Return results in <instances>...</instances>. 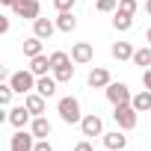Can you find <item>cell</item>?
Masks as SVG:
<instances>
[{"instance_id": "ac0fdd59", "label": "cell", "mask_w": 151, "mask_h": 151, "mask_svg": "<svg viewBox=\"0 0 151 151\" xmlns=\"http://www.w3.org/2000/svg\"><path fill=\"white\" fill-rule=\"evenodd\" d=\"M56 30H62V33H74V30H77V18H74L71 12H59V18H56Z\"/></svg>"}, {"instance_id": "ba28073f", "label": "cell", "mask_w": 151, "mask_h": 151, "mask_svg": "<svg viewBox=\"0 0 151 151\" xmlns=\"http://www.w3.org/2000/svg\"><path fill=\"white\" fill-rule=\"evenodd\" d=\"M86 83H89L92 89H107L113 80H110V71H107V68H92L89 77H86Z\"/></svg>"}, {"instance_id": "e575fe53", "label": "cell", "mask_w": 151, "mask_h": 151, "mask_svg": "<svg viewBox=\"0 0 151 151\" xmlns=\"http://www.w3.org/2000/svg\"><path fill=\"white\" fill-rule=\"evenodd\" d=\"M145 39H148V42H151V27H148V33H145Z\"/></svg>"}, {"instance_id": "836d02e7", "label": "cell", "mask_w": 151, "mask_h": 151, "mask_svg": "<svg viewBox=\"0 0 151 151\" xmlns=\"http://www.w3.org/2000/svg\"><path fill=\"white\" fill-rule=\"evenodd\" d=\"M145 12H148V15H151V0H145Z\"/></svg>"}, {"instance_id": "6da1fadb", "label": "cell", "mask_w": 151, "mask_h": 151, "mask_svg": "<svg viewBox=\"0 0 151 151\" xmlns=\"http://www.w3.org/2000/svg\"><path fill=\"white\" fill-rule=\"evenodd\" d=\"M56 110H59V119L65 122V124H80L83 122V113H80V101L77 98H59V104H56Z\"/></svg>"}, {"instance_id": "9c48e42d", "label": "cell", "mask_w": 151, "mask_h": 151, "mask_svg": "<svg viewBox=\"0 0 151 151\" xmlns=\"http://www.w3.org/2000/svg\"><path fill=\"white\" fill-rule=\"evenodd\" d=\"M71 59H74V62H80V65L92 62V45H89V42H77V45L71 47Z\"/></svg>"}, {"instance_id": "d6a6232c", "label": "cell", "mask_w": 151, "mask_h": 151, "mask_svg": "<svg viewBox=\"0 0 151 151\" xmlns=\"http://www.w3.org/2000/svg\"><path fill=\"white\" fill-rule=\"evenodd\" d=\"M0 3H3V6H15V3H18V0H0Z\"/></svg>"}, {"instance_id": "f1b7e54d", "label": "cell", "mask_w": 151, "mask_h": 151, "mask_svg": "<svg viewBox=\"0 0 151 151\" xmlns=\"http://www.w3.org/2000/svg\"><path fill=\"white\" fill-rule=\"evenodd\" d=\"M33 151H53V148H50V142H47V139H39Z\"/></svg>"}, {"instance_id": "8992f818", "label": "cell", "mask_w": 151, "mask_h": 151, "mask_svg": "<svg viewBox=\"0 0 151 151\" xmlns=\"http://www.w3.org/2000/svg\"><path fill=\"white\" fill-rule=\"evenodd\" d=\"M12 9H15V15H18V18L36 21V18H39V12H42V3H39V0H18Z\"/></svg>"}, {"instance_id": "5bb4252c", "label": "cell", "mask_w": 151, "mask_h": 151, "mask_svg": "<svg viewBox=\"0 0 151 151\" xmlns=\"http://www.w3.org/2000/svg\"><path fill=\"white\" fill-rule=\"evenodd\" d=\"M47 68H53V65H50V56L39 53V56H33V59H30V71L36 74V77H45V74H47Z\"/></svg>"}, {"instance_id": "9a60e30c", "label": "cell", "mask_w": 151, "mask_h": 151, "mask_svg": "<svg viewBox=\"0 0 151 151\" xmlns=\"http://www.w3.org/2000/svg\"><path fill=\"white\" fill-rule=\"evenodd\" d=\"M56 77H47V74H45V77H39L36 80V92L39 95H45V98H50V95H56Z\"/></svg>"}, {"instance_id": "277c9868", "label": "cell", "mask_w": 151, "mask_h": 151, "mask_svg": "<svg viewBox=\"0 0 151 151\" xmlns=\"http://www.w3.org/2000/svg\"><path fill=\"white\" fill-rule=\"evenodd\" d=\"M104 92H107V101H110L113 107H119V104H130V98H133L130 89H127L124 83H110Z\"/></svg>"}, {"instance_id": "f546056e", "label": "cell", "mask_w": 151, "mask_h": 151, "mask_svg": "<svg viewBox=\"0 0 151 151\" xmlns=\"http://www.w3.org/2000/svg\"><path fill=\"white\" fill-rule=\"evenodd\" d=\"M74 151H95V148H92V142H86V139H83V142L74 145Z\"/></svg>"}, {"instance_id": "d6986e66", "label": "cell", "mask_w": 151, "mask_h": 151, "mask_svg": "<svg viewBox=\"0 0 151 151\" xmlns=\"http://www.w3.org/2000/svg\"><path fill=\"white\" fill-rule=\"evenodd\" d=\"M130 104H133V110H136V113H142V110H151V89H145V92H136V95L130 98Z\"/></svg>"}, {"instance_id": "44dd1931", "label": "cell", "mask_w": 151, "mask_h": 151, "mask_svg": "<svg viewBox=\"0 0 151 151\" xmlns=\"http://www.w3.org/2000/svg\"><path fill=\"white\" fill-rule=\"evenodd\" d=\"M113 27H116L119 33L130 30V27H133V15H122V12H116V15H113Z\"/></svg>"}, {"instance_id": "2e32d148", "label": "cell", "mask_w": 151, "mask_h": 151, "mask_svg": "<svg viewBox=\"0 0 151 151\" xmlns=\"http://www.w3.org/2000/svg\"><path fill=\"white\" fill-rule=\"evenodd\" d=\"M24 104H27V110H30L33 116H42V113H45V95H39V92H30V95L24 98Z\"/></svg>"}, {"instance_id": "4dcf8cb0", "label": "cell", "mask_w": 151, "mask_h": 151, "mask_svg": "<svg viewBox=\"0 0 151 151\" xmlns=\"http://www.w3.org/2000/svg\"><path fill=\"white\" fill-rule=\"evenodd\" d=\"M142 83H145V89H151V68L142 71Z\"/></svg>"}, {"instance_id": "83f0119b", "label": "cell", "mask_w": 151, "mask_h": 151, "mask_svg": "<svg viewBox=\"0 0 151 151\" xmlns=\"http://www.w3.org/2000/svg\"><path fill=\"white\" fill-rule=\"evenodd\" d=\"M53 6H56L59 12H71V9H74V0H53Z\"/></svg>"}, {"instance_id": "7402d4cb", "label": "cell", "mask_w": 151, "mask_h": 151, "mask_svg": "<svg viewBox=\"0 0 151 151\" xmlns=\"http://www.w3.org/2000/svg\"><path fill=\"white\" fill-rule=\"evenodd\" d=\"M133 65L148 68V65H151V47H139V50H133Z\"/></svg>"}, {"instance_id": "8fae6325", "label": "cell", "mask_w": 151, "mask_h": 151, "mask_svg": "<svg viewBox=\"0 0 151 151\" xmlns=\"http://www.w3.org/2000/svg\"><path fill=\"white\" fill-rule=\"evenodd\" d=\"M30 116H33V113L27 110V104H21V107H12L6 119H9V124H15V127H24V124L30 122Z\"/></svg>"}, {"instance_id": "5b68a950", "label": "cell", "mask_w": 151, "mask_h": 151, "mask_svg": "<svg viewBox=\"0 0 151 151\" xmlns=\"http://www.w3.org/2000/svg\"><path fill=\"white\" fill-rule=\"evenodd\" d=\"M9 148H12V151H33V148H36V136H33V130L27 133L24 127H18V133L9 139Z\"/></svg>"}, {"instance_id": "1f68e13d", "label": "cell", "mask_w": 151, "mask_h": 151, "mask_svg": "<svg viewBox=\"0 0 151 151\" xmlns=\"http://www.w3.org/2000/svg\"><path fill=\"white\" fill-rule=\"evenodd\" d=\"M0 33H9V18H0Z\"/></svg>"}, {"instance_id": "d4e9b609", "label": "cell", "mask_w": 151, "mask_h": 151, "mask_svg": "<svg viewBox=\"0 0 151 151\" xmlns=\"http://www.w3.org/2000/svg\"><path fill=\"white\" fill-rule=\"evenodd\" d=\"M136 9H139V0H119V9H116V12H122V15H136Z\"/></svg>"}, {"instance_id": "7c38bea8", "label": "cell", "mask_w": 151, "mask_h": 151, "mask_svg": "<svg viewBox=\"0 0 151 151\" xmlns=\"http://www.w3.org/2000/svg\"><path fill=\"white\" fill-rule=\"evenodd\" d=\"M30 130H33V136H36V139H47V136H50V122H47L45 116H33Z\"/></svg>"}, {"instance_id": "7a4b0ae2", "label": "cell", "mask_w": 151, "mask_h": 151, "mask_svg": "<svg viewBox=\"0 0 151 151\" xmlns=\"http://www.w3.org/2000/svg\"><path fill=\"white\" fill-rule=\"evenodd\" d=\"M36 74L33 71H15V74H9V86L15 89V92H21V95H30L33 89H36Z\"/></svg>"}, {"instance_id": "e0dca14e", "label": "cell", "mask_w": 151, "mask_h": 151, "mask_svg": "<svg viewBox=\"0 0 151 151\" xmlns=\"http://www.w3.org/2000/svg\"><path fill=\"white\" fill-rule=\"evenodd\" d=\"M110 53H113L119 62H124V59H133V47H130V42H116V45L110 47Z\"/></svg>"}, {"instance_id": "603a6c76", "label": "cell", "mask_w": 151, "mask_h": 151, "mask_svg": "<svg viewBox=\"0 0 151 151\" xmlns=\"http://www.w3.org/2000/svg\"><path fill=\"white\" fill-rule=\"evenodd\" d=\"M53 77H56L59 83H68V80L74 77V65L68 62V65H59V68H53Z\"/></svg>"}, {"instance_id": "4316f807", "label": "cell", "mask_w": 151, "mask_h": 151, "mask_svg": "<svg viewBox=\"0 0 151 151\" xmlns=\"http://www.w3.org/2000/svg\"><path fill=\"white\" fill-rule=\"evenodd\" d=\"M119 9V0H98V12H113Z\"/></svg>"}, {"instance_id": "cb8c5ba5", "label": "cell", "mask_w": 151, "mask_h": 151, "mask_svg": "<svg viewBox=\"0 0 151 151\" xmlns=\"http://www.w3.org/2000/svg\"><path fill=\"white\" fill-rule=\"evenodd\" d=\"M68 62H74V59H71L65 50H53V53H50V65H53V68H59V65H68ZM53 68H50V71H53Z\"/></svg>"}, {"instance_id": "52a82bcc", "label": "cell", "mask_w": 151, "mask_h": 151, "mask_svg": "<svg viewBox=\"0 0 151 151\" xmlns=\"http://www.w3.org/2000/svg\"><path fill=\"white\" fill-rule=\"evenodd\" d=\"M80 130H83V136H104V122H101V116H95V113L83 116Z\"/></svg>"}, {"instance_id": "30bf717a", "label": "cell", "mask_w": 151, "mask_h": 151, "mask_svg": "<svg viewBox=\"0 0 151 151\" xmlns=\"http://www.w3.org/2000/svg\"><path fill=\"white\" fill-rule=\"evenodd\" d=\"M53 30H56V24L50 18H36L33 21V36H39V39H50Z\"/></svg>"}, {"instance_id": "ffe728a7", "label": "cell", "mask_w": 151, "mask_h": 151, "mask_svg": "<svg viewBox=\"0 0 151 151\" xmlns=\"http://www.w3.org/2000/svg\"><path fill=\"white\" fill-rule=\"evenodd\" d=\"M42 42H45V39L30 36V39L24 42V56H30V59H33V56H39V53H42Z\"/></svg>"}, {"instance_id": "3957f363", "label": "cell", "mask_w": 151, "mask_h": 151, "mask_svg": "<svg viewBox=\"0 0 151 151\" xmlns=\"http://www.w3.org/2000/svg\"><path fill=\"white\" fill-rule=\"evenodd\" d=\"M113 119H116V124L122 130H133L136 127V110H133V104H119L113 110Z\"/></svg>"}, {"instance_id": "484cf974", "label": "cell", "mask_w": 151, "mask_h": 151, "mask_svg": "<svg viewBox=\"0 0 151 151\" xmlns=\"http://www.w3.org/2000/svg\"><path fill=\"white\" fill-rule=\"evenodd\" d=\"M12 86L9 83H3V86H0V104H3V107H9V101H12Z\"/></svg>"}, {"instance_id": "4fadbf2b", "label": "cell", "mask_w": 151, "mask_h": 151, "mask_svg": "<svg viewBox=\"0 0 151 151\" xmlns=\"http://www.w3.org/2000/svg\"><path fill=\"white\" fill-rule=\"evenodd\" d=\"M104 145H107L110 151H124V145H127V136H124L122 130H113V133H104Z\"/></svg>"}]
</instances>
